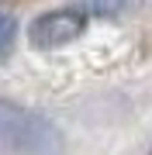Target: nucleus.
I'll return each instance as SVG.
<instances>
[{
	"label": "nucleus",
	"instance_id": "7ed1b4c3",
	"mask_svg": "<svg viewBox=\"0 0 152 155\" xmlns=\"http://www.w3.org/2000/svg\"><path fill=\"white\" fill-rule=\"evenodd\" d=\"M14 38H17V21H14L11 14H0V59L11 55Z\"/></svg>",
	"mask_w": 152,
	"mask_h": 155
},
{
	"label": "nucleus",
	"instance_id": "f257e3e1",
	"mask_svg": "<svg viewBox=\"0 0 152 155\" xmlns=\"http://www.w3.org/2000/svg\"><path fill=\"white\" fill-rule=\"evenodd\" d=\"M0 152L4 155H62V138L45 117L0 100Z\"/></svg>",
	"mask_w": 152,
	"mask_h": 155
},
{
	"label": "nucleus",
	"instance_id": "f03ea898",
	"mask_svg": "<svg viewBox=\"0 0 152 155\" xmlns=\"http://www.w3.org/2000/svg\"><path fill=\"white\" fill-rule=\"evenodd\" d=\"M86 28V14L76 11V7H59V11H49L42 17H35L31 28H28V38L35 48L49 52V48H62V45L76 41Z\"/></svg>",
	"mask_w": 152,
	"mask_h": 155
},
{
	"label": "nucleus",
	"instance_id": "20e7f679",
	"mask_svg": "<svg viewBox=\"0 0 152 155\" xmlns=\"http://www.w3.org/2000/svg\"><path fill=\"white\" fill-rule=\"evenodd\" d=\"M124 7V0H86V11H93V14H118Z\"/></svg>",
	"mask_w": 152,
	"mask_h": 155
}]
</instances>
